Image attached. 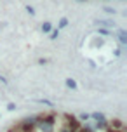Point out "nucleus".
<instances>
[{
  "instance_id": "f03ea898",
  "label": "nucleus",
  "mask_w": 127,
  "mask_h": 132,
  "mask_svg": "<svg viewBox=\"0 0 127 132\" xmlns=\"http://www.w3.org/2000/svg\"><path fill=\"white\" fill-rule=\"evenodd\" d=\"M58 26H59V28H66V26H68V19H66V18H61Z\"/></svg>"
},
{
  "instance_id": "0eeeda50",
  "label": "nucleus",
  "mask_w": 127,
  "mask_h": 132,
  "mask_svg": "<svg viewBox=\"0 0 127 132\" xmlns=\"http://www.w3.org/2000/svg\"><path fill=\"white\" fill-rule=\"evenodd\" d=\"M105 11H106L108 14H115V11H113V9H112V7H106V9H105Z\"/></svg>"
},
{
  "instance_id": "6e6552de",
  "label": "nucleus",
  "mask_w": 127,
  "mask_h": 132,
  "mask_svg": "<svg viewBox=\"0 0 127 132\" xmlns=\"http://www.w3.org/2000/svg\"><path fill=\"white\" fill-rule=\"evenodd\" d=\"M78 2H84V0H78Z\"/></svg>"
},
{
  "instance_id": "f257e3e1",
  "label": "nucleus",
  "mask_w": 127,
  "mask_h": 132,
  "mask_svg": "<svg viewBox=\"0 0 127 132\" xmlns=\"http://www.w3.org/2000/svg\"><path fill=\"white\" fill-rule=\"evenodd\" d=\"M51 28H52V26H51V23H44V24H42V31L49 33V31H51Z\"/></svg>"
},
{
  "instance_id": "20e7f679",
  "label": "nucleus",
  "mask_w": 127,
  "mask_h": 132,
  "mask_svg": "<svg viewBox=\"0 0 127 132\" xmlns=\"http://www.w3.org/2000/svg\"><path fill=\"white\" fill-rule=\"evenodd\" d=\"M120 42H122V44H125V42H127V38H125V31H120Z\"/></svg>"
},
{
  "instance_id": "423d86ee",
  "label": "nucleus",
  "mask_w": 127,
  "mask_h": 132,
  "mask_svg": "<svg viewBox=\"0 0 127 132\" xmlns=\"http://www.w3.org/2000/svg\"><path fill=\"white\" fill-rule=\"evenodd\" d=\"M26 11H28V14H31V16H33V14H35V11H33V7H30V5L26 7Z\"/></svg>"
},
{
  "instance_id": "39448f33",
  "label": "nucleus",
  "mask_w": 127,
  "mask_h": 132,
  "mask_svg": "<svg viewBox=\"0 0 127 132\" xmlns=\"http://www.w3.org/2000/svg\"><path fill=\"white\" fill-rule=\"evenodd\" d=\"M58 35H59V31H58V30H56V31H52V33H51V38H58Z\"/></svg>"
},
{
  "instance_id": "7ed1b4c3",
  "label": "nucleus",
  "mask_w": 127,
  "mask_h": 132,
  "mask_svg": "<svg viewBox=\"0 0 127 132\" xmlns=\"http://www.w3.org/2000/svg\"><path fill=\"white\" fill-rule=\"evenodd\" d=\"M96 24H103V26H113V23H110V21H98Z\"/></svg>"
}]
</instances>
